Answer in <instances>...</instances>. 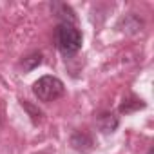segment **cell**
Listing matches in <instances>:
<instances>
[{"instance_id":"cell-4","label":"cell","mask_w":154,"mask_h":154,"mask_svg":"<svg viewBox=\"0 0 154 154\" xmlns=\"http://www.w3.org/2000/svg\"><path fill=\"white\" fill-rule=\"evenodd\" d=\"M98 125L103 132H112L118 127V118L114 114H102L98 120Z\"/></svg>"},{"instance_id":"cell-8","label":"cell","mask_w":154,"mask_h":154,"mask_svg":"<svg viewBox=\"0 0 154 154\" xmlns=\"http://www.w3.org/2000/svg\"><path fill=\"white\" fill-rule=\"evenodd\" d=\"M0 123H2V122H0Z\"/></svg>"},{"instance_id":"cell-5","label":"cell","mask_w":154,"mask_h":154,"mask_svg":"<svg viewBox=\"0 0 154 154\" xmlns=\"http://www.w3.org/2000/svg\"><path fill=\"white\" fill-rule=\"evenodd\" d=\"M42 63V54L40 53H33V54H29V56H26L24 60H22V69L24 71H33L35 67H38Z\"/></svg>"},{"instance_id":"cell-6","label":"cell","mask_w":154,"mask_h":154,"mask_svg":"<svg viewBox=\"0 0 154 154\" xmlns=\"http://www.w3.org/2000/svg\"><path fill=\"white\" fill-rule=\"evenodd\" d=\"M22 105H24V107H26V109H27V111H29V112H31V114H33V122H35V123H36V122H38V120H40V114H42V112H40V111H38V109H36V111H35V109H33V105H31V103H29V102H27V100H24V102H22Z\"/></svg>"},{"instance_id":"cell-2","label":"cell","mask_w":154,"mask_h":154,"mask_svg":"<svg viewBox=\"0 0 154 154\" xmlns=\"http://www.w3.org/2000/svg\"><path fill=\"white\" fill-rule=\"evenodd\" d=\"M56 44L58 49L67 56V54H74L78 53L82 47V33L78 31L76 26L71 24H60L56 29Z\"/></svg>"},{"instance_id":"cell-1","label":"cell","mask_w":154,"mask_h":154,"mask_svg":"<svg viewBox=\"0 0 154 154\" xmlns=\"http://www.w3.org/2000/svg\"><path fill=\"white\" fill-rule=\"evenodd\" d=\"M33 93L35 96L44 102V103H49V102H54L58 100L60 96H63L65 93V87H63V82L58 80L56 76H42L38 78L35 84H33Z\"/></svg>"},{"instance_id":"cell-7","label":"cell","mask_w":154,"mask_h":154,"mask_svg":"<svg viewBox=\"0 0 154 154\" xmlns=\"http://www.w3.org/2000/svg\"><path fill=\"white\" fill-rule=\"evenodd\" d=\"M152 152H154V150H152V149H149V152H147V154H152Z\"/></svg>"},{"instance_id":"cell-3","label":"cell","mask_w":154,"mask_h":154,"mask_svg":"<svg viewBox=\"0 0 154 154\" xmlns=\"http://www.w3.org/2000/svg\"><path fill=\"white\" fill-rule=\"evenodd\" d=\"M51 9H53V13L62 20V24H71V26H74V22H76L74 11H72L67 4H53Z\"/></svg>"}]
</instances>
